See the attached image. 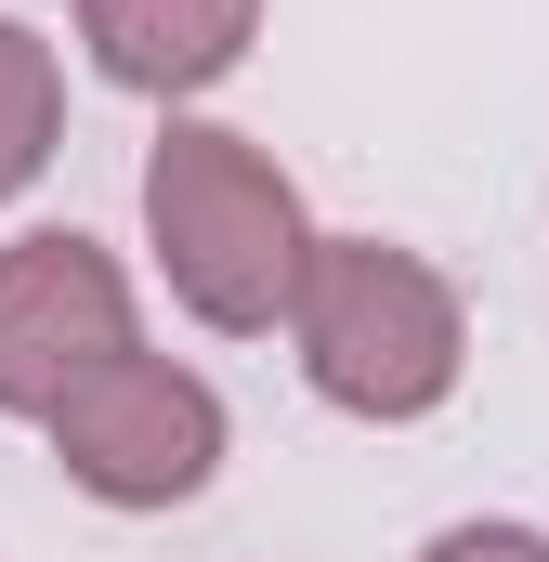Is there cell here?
I'll return each instance as SVG.
<instances>
[{"mask_svg": "<svg viewBox=\"0 0 549 562\" xmlns=\"http://www.w3.org/2000/svg\"><path fill=\"white\" fill-rule=\"evenodd\" d=\"M132 340H144V314H132V276H119L105 236L40 223V236L0 249V419H53Z\"/></svg>", "mask_w": 549, "mask_h": 562, "instance_id": "277c9868", "label": "cell"}, {"mask_svg": "<svg viewBox=\"0 0 549 562\" xmlns=\"http://www.w3.org/2000/svg\"><path fill=\"white\" fill-rule=\"evenodd\" d=\"M79 40H92V66L144 92V105H197V92H223L236 66H249V40H262V0H79Z\"/></svg>", "mask_w": 549, "mask_h": 562, "instance_id": "5b68a950", "label": "cell"}, {"mask_svg": "<svg viewBox=\"0 0 549 562\" xmlns=\"http://www.w3.org/2000/svg\"><path fill=\"white\" fill-rule=\"evenodd\" d=\"M288 353H301L314 406L406 431L432 406H458V380H471V301L406 236H314L301 301H288Z\"/></svg>", "mask_w": 549, "mask_h": 562, "instance_id": "7a4b0ae2", "label": "cell"}, {"mask_svg": "<svg viewBox=\"0 0 549 562\" xmlns=\"http://www.w3.org/2000/svg\"><path fill=\"white\" fill-rule=\"evenodd\" d=\"M144 249L210 340H274L301 301V262H314V210L249 132L170 119L144 144Z\"/></svg>", "mask_w": 549, "mask_h": 562, "instance_id": "6da1fadb", "label": "cell"}, {"mask_svg": "<svg viewBox=\"0 0 549 562\" xmlns=\"http://www.w3.org/2000/svg\"><path fill=\"white\" fill-rule=\"evenodd\" d=\"M53 144H66V66L26 13H0V210L53 170Z\"/></svg>", "mask_w": 549, "mask_h": 562, "instance_id": "8992f818", "label": "cell"}, {"mask_svg": "<svg viewBox=\"0 0 549 562\" xmlns=\"http://www.w3.org/2000/svg\"><path fill=\"white\" fill-rule=\"evenodd\" d=\"M53 471L92 497V510H183V497H210L223 484V393L197 380V367H170V353H119V367H92L66 406H53Z\"/></svg>", "mask_w": 549, "mask_h": 562, "instance_id": "3957f363", "label": "cell"}, {"mask_svg": "<svg viewBox=\"0 0 549 562\" xmlns=\"http://www.w3.org/2000/svg\"><path fill=\"white\" fill-rule=\"evenodd\" d=\"M418 562H549V537L537 524H445Z\"/></svg>", "mask_w": 549, "mask_h": 562, "instance_id": "52a82bcc", "label": "cell"}]
</instances>
